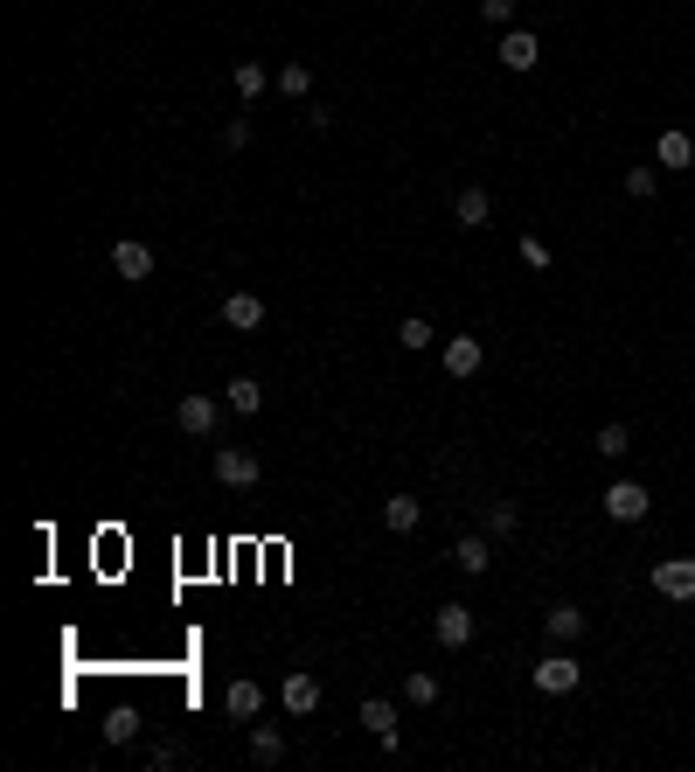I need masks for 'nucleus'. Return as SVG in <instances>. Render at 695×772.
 I'll list each match as a JSON object with an SVG mask.
<instances>
[{"mask_svg": "<svg viewBox=\"0 0 695 772\" xmlns=\"http://www.w3.org/2000/svg\"><path fill=\"white\" fill-rule=\"evenodd\" d=\"M174 425H181L188 439H216V425H223V404H216V397H202V390H188V397L174 404Z\"/></svg>", "mask_w": 695, "mask_h": 772, "instance_id": "obj_1", "label": "nucleus"}, {"mask_svg": "<svg viewBox=\"0 0 695 772\" xmlns=\"http://www.w3.org/2000/svg\"><path fill=\"white\" fill-rule=\"evenodd\" d=\"M654 592L675 599V606H689L695 599V557H661L654 564Z\"/></svg>", "mask_w": 695, "mask_h": 772, "instance_id": "obj_2", "label": "nucleus"}, {"mask_svg": "<svg viewBox=\"0 0 695 772\" xmlns=\"http://www.w3.org/2000/svg\"><path fill=\"white\" fill-rule=\"evenodd\" d=\"M598 501H605V515H612V522H640V515L654 508V494H647L640 480H612V487H605Z\"/></svg>", "mask_w": 695, "mask_h": 772, "instance_id": "obj_3", "label": "nucleus"}, {"mask_svg": "<svg viewBox=\"0 0 695 772\" xmlns=\"http://www.w3.org/2000/svg\"><path fill=\"white\" fill-rule=\"evenodd\" d=\"M577 682H584L577 654H543V661H536V689H543V696H570Z\"/></svg>", "mask_w": 695, "mask_h": 772, "instance_id": "obj_4", "label": "nucleus"}, {"mask_svg": "<svg viewBox=\"0 0 695 772\" xmlns=\"http://www.w3.org/2000/svg\"><path fill=\"white\" fill-rule=\"evenodd\" d=\"M216 480H223V487H258V473H265V466H258V453H244V446H216Z\"/></svg>", "mask_w": 695, "mask_h": 772, "instance_id": "obj_5", "label": "nucleus"}, {"mask_svg": "<svg viewBox=\"0 0 695 772\" xmlns=\"http://www.w3.org/2000/svg\"><path fill=\"white\" fill-rule=\"evenodd\" d=\"M431 640L459 654V647L473 640V613H466V606H438V613H431Z\"/></svg>", "mask_w": 695, "mask_h": 772, "instance_id": "obj_6", "label": "nucleus"}, {"mask_svg": "<svg viewBox=\"0 0 695 772\" xmlns=\"http://www.w3.org/2000/svg\"><path fill=\"white\" fill-rule=\"evenodd\" d=\"M362 724H369V738H376L383 752H397V703H390V696H369V703H362Z\"/></svg>", "mask_w": 695, "mask_h": 772, "instance_id": "obj_7", "label": "nucleus"}, {"mask_svg": "<svg viewBox=\"0 0 695 772\" xmlns=\"http://www.w3.org/2000/svg\"><path fill=\"white\" fill-rule=\"evenodd\" d=\"M112 272L119 279H153V244H139V237L112 244Z\"/></svg>", "mask_w": 695, "mask_h": 772, "instance_id": "obj_8", "label": "nucleus"}, {"mask_svg": "<svg viewBox=\"0 0 695 772\" xmlns=\"http://www.w3.org/2000/svg\"><path fill=\"white\" fill-rule=\"evenodd\" d=\"M501 63H508V70H536V63H543V42H536L529 28H508V35H501Z\"/></svg>", "mask_w": 695, "mask_h": 772, "instance_id": "obj_9", "label": "nucleus"}, {"mask_svg": "<svg viewBox=\"0 0 695 772\" xmlns=\"http://www.w3.org/2000/svg\"><path fill=\"white\" fill-rule=\"evenodd\" d=\"M480 362H487L480 334H452V341H445V376H473Z\"/></svg>", "mask_w": 695, "mask_h": 772, "instance_id": "obj_10", "label": "nucleus"}, {"mask_svg": "<svg viewBox=\"0 0 695 772\" xmlns=\"http://www.w3.org/2000/svg\"><path fill=\"white\" fill-rule=\"evenodd\" d=\"M223 404H230L237 418H258V411H265V383H258V376H230V383H223Z\"/></svg>", "mask_w": 695, "mask_h": 772, "instance_id": "obj_11", "label": "nucleus"}, {"mask_svg": "<svg viewBox=\"0 0 695 772\" xmlns=\"http://www.w3.org/2000/svg\"><path fill=\"white\" fill-rule=\"evenodd\" d=\"M278 703H285L292 717H313V710H320V682H313V675L299 668V675H285V689H278Z\"/></svg>", "mask_w": 695, "mask_h": 772, "instance_id": "obj_12", "label": "nucleus"}, {"mask_svg": "<svg viewBox=\"0 0 695 772\" xmlns=\"http://www.w3.org/2000/svg\"><path fill=\"white\" fill-rule=\"evenodd\" d=\"M223 320H230L237 334H258V327H265V300H258V293H230V300H223Z\"/></svg>", "mask_w": 695, "mask_h": 772, "instance_id": "obj_13", "label": "nucleus"}, {"mask_svg": "<svg viewBox=\"0 0 695 772\" xmlns=\"http://www.w3.org/2000/svg\"><path fill=\"white\" fill-rule=\"evenodd\" d=\"M417 515H424V501H417V494H390V501H383V529H390V536H411Z\"/></svg>", "mask_w": 695, "mask_h": 772, "instance_id": "obj_14", "label": "nucleus"}, {"mask_svg": "<svg viewBox=\"0 0 695 772\" xmlns=\"http://www.w3.org/2000/svg\"><path fill=\"white\" fill-rule=\"evenodd\" d=\"M452 216H459V230H487V216H494V202H487V188H459V202H452Z\"/></svg>", "mask_w": 695, "mask_h": 772, "instance_id": "obj_15", "label": "nucleus"}, {"mask_svg": "<svg viewBox=\"0 0 695 772\" xmlns=\"http://www.w3.org/2000/svg\"><path fill=\"white\" fill-rule=\"evenodd\" d=\"M452 564H459L466 578H487V564H494V550H487V536H459V543H452Z\"/></svg>", "mask_w": 695, "mask_h": 772, "instance_id": "obj_16", "label": "nucleus"}, {"mask_svg": "<svg viewBox=\"0 0 695 772\" xmlns=\"http://www.w3.org/2000/svg\"><path fill=\"white\" fill-rule=\"evenodd\" d=\"M223 710H230L237 724H251V717L265 710V689H258V682H230V689H223Z\"/></svg>", "mask_w": 695, "mask_h": 772, "instance_id": "obj_17", "label": "nucleus"}, {"mask_svg": "<svg viewBox=\"0 0 695 772\" xmlns=\"http://www.w3.org/2000/svg\"><path fill=\"white\" fill-rule=\"evenodd\" d=\"M654 160H661V167H689V160H695V140H689V133H661Z\"/></svg>", "mask_w": 695, "mask_h": 772, "instance_id": "obj_18", "label": "nucleus"}, {"mask_svg": "<svg viewBox=\"0 0 695 772\" xmlns=\"http://www.w3.org/2000/svg\"><path fill=\"white\" fill-rule=\"evenodd\" d=\"M543 626H550L556 640H577V633H584V613H577V606L563 599V606H550V613H543Z\"/></svg>", "mask_w": 695, "mask_h": 772, "instance_id": "obj_19", "label": "nucleus"}, {"mask_svg": "<svg viewBox=\"0 0 695 772\" xmlns=\"http://www.w3.org/2000/svg\"><path fill=\"white\" fill-rule=\"evenodd\" d=\"M251 759H258V766H278V759H285V738H278L272 724H258V731H251Z\"/></svg>", "mask_w": 695, "mask_h": 772, "instance_id": "obj_20", "label": "nucleus"}, {"mask_svg": "<svg viewBox=\"0 0 695 772\" xmlns=\"http://www.w3.org/2000/svg\"><path fill=\"white\" fill-rule=\"evenodd\" d=\"M139 738V710H112L105 717V745H133Z\"/></svg>", "mask_w": 695, "mask_h": 772, "instance_id": "obj_21", "label": "nucleus"}, {"mask_svg": "<svg viewBox=\"0 0 695 772\" xmlns=\"http://www.w3.org/2000/svg\"><path fill=\"white\" fill-rule=\"evenodd\" d=\"M404 703H438V675H431V668H411V675H404Z\"/></svg>", "mask_w": 695, "mask_h": 772, "instance_id": "obj_22", "label": "nucleus"}, {"mask_svg": "<svg viewBox=\"0 0 695 772\" xmlns=\"http://www.w3.org/2000/svg\"><path fill=\"white\" fill-rule=\"evenodd\" d=\"M278 91H285V98H306V91H313V70H306V63H285V70H278Z\"/></svg>", "mask_w": 695, "mask_h": 772, "instance_id": "obj_23", "label": "nucleus"}, {"mask_svg": "<svg viewBox=\"0 0 695 772\" xmlns=\"http://www.w3.org/2000/svg\"><path fill=\"white\" fill-rule=\"evenodd\" d=\"M237 98H265V63H237Z\"/></svg>", "mask_w": 695, "mask_h": 772, "instance_id": "obj_24", "label": "nucleus"}, {"mask_svg": "<svg viewBox=\"0 0 695 772\" xmlns=\"http://www.w3.org/2000/svg\"><path fill=\"white\" fill-rule=\"evenodd\" d=\"M515 522H522L515 501H487V529H494V536H515Z\"/></svg>", "mask_w": 695, "mask_h": 772, "instance_id": "obj_25", "label": "nucleus"}, {"mask_svg": "<svg viewBox=\"0 0 695 772\" xmlns=\"http://www.w3.org/2000/svg\"><path fill=\"white\" fill-rule=\"evenodd\" d=\"M397 341H404V348H431V320H404V327H397Z\"/></svg>", "mask_w": 695, "mask_h": 772, "instance_id": "obj_26", "label": "nucleus"}, {"mask_svg": "<svg viewBox=\"0 0 695 772\" xmlns=\"http://www.w3.org/2000/svg\"><path fill=\"white\" fill-rule=\"evenodd\" d=\"M626 195L647 202V195H654V167H626Z\"/></svg>", "mask_w": 695, "mask_h": 772, "instance_id": "obj_27", "label": "nucleus"}, {"mask_svg": "<svg viewBox=\"0 0 695 772\" xmlns=\"http://www.w3.org/2000/svg\"><path fill=\"white\" fill-rule=\"evenodd\" d=\"M619 453H626V425H605L598 432V460H619Z\"/></svg>", "mask_w": 695, "mask_h": 772, "instance_id": "obj_28", "label": "nucleus"}, {"mask_svg": "<svg viewBox=\"0 0 695 772\" xmlns=\"http://www.w3.org/2000/svg\"><path fill=\"white\" fill-rule=\"evenodd\" d=\"M223 147L244 154V147H251V119H230V126H223Z\"/></svg>", "mask_w": 695, "mask_h": 772, "instance_id": "obj_29", "label": "nucleus"}, {"mask_svg": "<svg viewBox=\"0 0 695 772\" xmlns=\"http://www.w3.org/2000/svg\"><path fill=\"white\" fill-rule=\"evenodd\" d=\"M508 14H515V0H480V21L487 28H508Z\"/></svg>", "mask_w": 695, "mask_h": 772, "instance_id": "obj_30", "label": "nucleus"}, {"mask_svg": "<svg viewBox=\"0 0 695 772\" xmlns=\"http://www.w3.org/2000/svg\"><path fill=\"white\" fill-rule=\"evenodd\" d=\"M522 258H529V265H543V272H550V244H543V237H522Z\"/></svg>", "mask_w": 695, "mask_h": 772, "instance_id": "obj_31", "label": "nucleus"}, {"mask_svg": "<svg viewBox=\"0 0 695 772\" xmlns=\"http://www.w3.org/2000/svg\"><path fill=\"white\" fill-rule=\"evenodd\" d=\"M153 772H167V766H181V745H153V759H146Z\"/></svg>", "mask_w": 695, "mask_h": 772, "instance_id": "obj_32", "label": "nucleus"}]
</instances>
